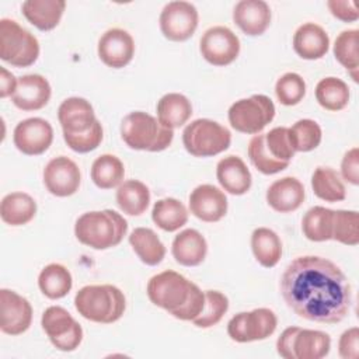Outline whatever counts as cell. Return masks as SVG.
Returning a JSON list of instances; mask_svg holds the SVG:
<instances>
[{"mask_svg":"<svg viewBox=\"0 0 359 359\" xmlns=\"http://www.w3.org/2000/svg\"><path fill=\"white\" fill-rule=\"evenodd\" d=\"M280 293L294 314L320 324L341 323L352 303L345 273L332 261L317 255L297 257L286 266Z\"/></svg>","mask_w":359,"mask_h":359,"instance_id":"obj_1","label":"cell"},{"mask_svg":"<svg viewBox=\"0 0 359 359\" xmlns=\"http://www.w3.org/2000/svg\"><path fill=\"white\" fill-rule=\"evenodd\" d=\"M147 296L154 306L182 321H192L205 306V292L184 275L171 269L150 278Z\"/></svg>","mask_w":359,"mask_h":359,"instance_id":"obj_2","label":"cell"},{"mask_svg":"<svg viewBox=\"0 0 359 359\" xmlns=\"http://www.w3.org/2000/svg\"><path fill=\"white\" fill-rule=\"evenodd\" d=\"M126 231L128 222L111 209L86 212L74 224L76 238L94 250H108L118 245Z\"/></svg>","mask_w":359,"mask_h":359,"instance_id":"obj_3","label":"cell"},{"mask_svg":"<svg viewBox=\"0 0 359 359\" xmlns=\"http://www.w3.org/2000/svg\"><path fill=\"white\" fill-rule=\"evenodd\" d=\"M74 307L86 320L112 324L123 316L126 300L114 285H87L76 293Z\"/></svg>","mask_w":359,"mask_h":359,"instance_id":"obj_4","label":"cell"},{"mask_svg":"<svg viewBox=\"0 0 359 359\" xmlns=\"http://www.w3.org/2000/svg\"><path fill=\"white\" fill-rule=\"evenodd\" d=\"M122 140L133 150L161 151L174 137V130L143 111L129 112L121 123Z\"/></svg>","mask_w":359,"mask_h":359,"instance_id":"obj_5","label":"cell"},{"mask_svg":"<svg viewBox=\"0 0 359 359\" xmlns=\"http://www.w3.org/2000/svg\"><path fill=\"white\" fill-rule=\"evenodd\" d=\"M182 143L185 150L194 157H212L229 149L231 133L216 121L199 118L185 126Z\"/></svg>","mask_w":359,"mask_h":359,"instance_id":"obj_6","label":"cell"},{"mask_svg":"<svg viewBox=\"0 0 359 359\" xmlns=\"http://www.w3.org/2000/svg\"><path fill=\"white\" fill-rule=\"evenodd\" d=\"M39 56V42L34 34L10 18L0 20V57L14 67H28Z\"/></svg>","mask_w":359,"mask_h":359,"instance_id":"obj_7","label":"cell"},{"mask_svg":"<svg viewBox=\"0 0 359 359\" xmlns=\"http://www.w3.org/2000/svg\"><path fill=\"white\" fill-rule=\"evenodd\" d=\"M233 129L247 135H258L275 116L272 100L264 94H254L231 104L227 112Z\"/></svg>","mask_w":359,"mask_h":359,"instance_id":"obj_8","label":"cell"},{"mask_svg":"<svg viewBox=\"0 0 359 359\" xmlns=\"http://www.w3.org/2000/svg\"><path fill=\"white\" fill-rule=\"evenodd\" d=\"M41 325L52 345L63 352H72L83 341V328L72 314L60 307H48L41 318Z\"/></svg>","mask_w":359,"mask_h":359,"instance_id":"obj_9","label":"cell"},{"mask_svg":"<svg viewBox=\"0 0 359 359\" xmlns=\"http://www.w3.org/2000/svg\"><path fill=\"white\" fill-rule=\"evenodd\" d=\"M276 325V314L271 309L261 307L252 311H241L231 317L227 324V334L240 344L262 341L275 332Z\"/></svg>","mask_w":359,"mask_h":359,"instance_id":"obj_10","label":"cell"},{"mask_svg":"<svg viewBox=\"0 0 359 359\" xmlns=\"http://www.w3.org/2000/svg\"><path fill=\"white\" fill-rule=\"evenodd\" d=\"M198 10L188 1H170L160 14V29L163 35L174 42L189 39L198 27Z\"/></svg>","mask_w":359,"mask_h":359,"instance_id":"obj_11","label":"cell"},{"mask_svg":"<svg viewBox=\"0 0 359 359\" xmlns=\"http://www.w3.org/2000/svg\"><path fill=\"white\" fill-rule=\"evenodd\" d=\"M199 50L210 65L227 66L240 53V39L230 28L216 25L203 32L199 41Z\"/></svg>","mask_w":359,"mask_h":359,"instance_id":"obj_12","label":"cell"},{"mask_svg":"<svg viewBox=\"0 0 359 359\" xmlns=\"http://www.w3.org/2000/svg\"><path fill=\"white\" fill-rule=\"evenodd\" d=\"M14 146L27 156L45 153L53 142V129L42 118H27L17 123L13 132Z\"/></svg>","mask_w":359,"mask_h":359,"instance_id":"obj_13","label":"cell"},{"mask_svg":"<svg viewBox=\"0 0 359 359\" xmlns=\"http://www.w3.org/2000/svg\"><path fill=\"white\" fill-rule=\"evenodd\" d=\"M32 321L31 303L10 289L0 290V330L7 335L25 332Z\"/></svg>","mask_w":359,"mask_h":359,"instance_id":"obj_14","label":"cell"},{"mask_svg":"<svg viewBox=\"0 0 359 359\" xmlns=\"http://www.w3.org/2000/svg\"><path fill=\"white\" fill-rule=\"evenodd\" d=\"M81 182L79 165L66 156L52 158L43 168V184L55 196H70L77 192Z\"/></svg>","mask_w":359,"mask_h":359,"instance_id":"obj_15","label":"cell"},{"mask_svg":"<svg viewBox=\"0 0 359 359\" xmlns=\"http://www.w3.org/2000/svg\"><path fill=\"white\" fill-rule=\"evenodd\" d=\"M98 56L104 65L112 69L125 67L135 55L132 35L122 28L105 31L98 41Z\"/></svg>","mask_w":359,"mask_h":359,"instance_id":"obj_16","label":"cell"},{"mask_svg":"<svg viewBox=\"0 0 359 359\" xmlns=\"http://www.w3.org/2000/svg\"><path fill=\"white\" fill-rule=\"evenodd\" d=\"M189 210L202 222L215 223L227 213V198L222 189L210 184L198 185L189 195Z\"/></svg>","mask_w":359,"mask_h":359,"instance_id":"obj_17","label":"cell"},{"mask_svg":"<svg viewBox=\"0 0 359 359\" xmlns=\"http://www.w3.org/2000/svg\"><path fill=\"white\" fill-rule=\"evenodd\" d=\"M50 94V84L43 76L25 74L18 77L11 101L21 111H36L49 102Z\"/></svg>","mask_w":359,"mask_h":359,"instance_id":"obj_18","label":"cell"},{"mask_svg":"<svg viewBox=\"0 0 359 359\" xmlns=\"http://www.w3.org/2000/svg\"><path fill=\"white\" fill-rule=\"evenodd\" d=\"M63 135H77L88 130L97 121L91 104L81 97L66 98L57 109Z\"/></svg>","mask_w":359,"mask_h":359,"instance_id":"obj_19","label":"cell"},{"mask_svg":"<svg viewBox=\"0 0 359 359\" xmlns=\"http://www.w3.org/2000/svg\"><path fill=\"white\" fill-rule=\"evenodd\" d=\"M233 20L247 35H262L271 24V8L264 0H241L234 6Z\"/></svg>","mask_w":359,"mask_h":359,"instance_id":"obj_20","label":"cell"},{"mask_svg":"<svg viewBox=\"0 0 359 359\" xmlns=\"http://www.w3.org/2000/svg\"><path fill=\"white\" fill-rule=\"evenodd\" d=\"M303 184L294 177H283L273 181L266 189L268 205L279 213H289L299 209L304 201Z\"/></svg>","mask_w":359,"mask_h":359,"instance_id":"obj_21","label":"cell"},{"mask_svg":"<svg viewBox=\"0 0 359 359\" xmlns=\"http://www.w3.org/2000/svg\"><path fill=\"white\" fill-rule=\"evenodd\" d=\"M216 177L222 188L231 195H244L251 188L252 177L238 156H226L216 165Z\"/></svg>","mask_w":359,"mask_h":359,"instance_id":"obj_22","label":"cell"},{"mask_svg":"<svg viewBox=\"0 0 359 359\" xmlns=\"http://www.w3.org/2000/svg\"><path fill=\"white\" fill-rule=\"evenodd\" d=\"M328 48L330 36L318 24L306 22L293 35V49L302 59H321L328 52Z\"/></svg>","mask_w":359,"mask_h":359,"instance_id":"obj_23","label":"cell"},{"mask_svg":"<svg viewBox=\"0 0 359 359\" xmlns=\"http://www.w3.org/2000/svg\"><path fill=\"white\" fill-rule=\"evenodd\" d=\"M331 338L327 332L293 327L292 355L293 359H321L328 355Z\"/></svg>","mask_w":359,"mask_h":359,"instance_id":"obj_24","label":"cell"},{"mask_svg":"<svg viewBox=\"0 0 359 359\" xmlns=\"http://www.w3.org/2000/svg\"><path fill=\"white\" fill-rule=\"evenodd\" d=\"M171 252L180 265L198 266L206 258L208 243L198 230L185 229L172 240Z\"/></svg>","mask_w":359,"mask_h":359,"instance_id":"obj_25","label":"cell"},{"mask_svg":"<svg viewBox=\"0 0 359 359\" xmlns=\"http://www.w3.org/2000/svg\"><path fill=\"white\" fill-rule=\"evenodd\" d=\"M66 8L65 0H27L21 10L25 18L41 31L53 29Z\"/></svg>","mask_w":359,"mask_h":359,"instance_id":"obj_26","label":"cell"},{"mask_svg":"<svg viewBox=\"0 0 359 359\" xmlns=\"http://www.w3.org/2000/svg\"><path fill=\"white\" fill-rule=\"evenodd\" d=\"M36 213L35 199L25 192L7 194L0 203V216L6 224L22 226L29 223Z\"/></svg>","mask_w":359,"mask_h":359,"instance_id":"obj_27","label":"cell"},{"mask_svg":"<svg viewBox=\"0 0 359 359\" xmlns=\"http://www.w3.org/2000/svg\"><path fill=\"white\" fill-rule=\"evenodd\" d=\"M157 119L167 128L175 129L188 122L192 115L191 101L180 93L164 94L157 102Z\"/></svg>","mask_w":359,"mask_h":359,"instance_id":"obj_28","label":"cell"},{"mask_svg":"<svg viewBox=\"0 0 359 359\" xmlns=\"http://www.w3.org/2000/svg\"><path fill=\"white\" fill-rule=\"evenodd\" d=\"M129 244L140 261L149 266L158 265L165 257V247L151 229L136 227L129 236Z\"/></svg>","mask_w":359,"mask_h":359,"instance_id":"obj_29","label":"cell"},{"mask_svg":"<svg viewBox=\"0 0 359 359\" xmlns=\"http://www.w3.org/2000/svg\"><path fill=\"white\" fill-rule=\"evenodd\" d=\"M116 203L129 216H140L150 203V191L139 180H126L116 189Z\"/></svg>","mask_w":359,"mask_h":359,"instance_id":"obj_30","label":"cell"},{"mask_svg":"<svg viewBox=\"0 0 359 359\" xmlns=\"http://www.w3.org/2000/svg\"><path fill=\"white\" fill-rule=\"evenodd\" d=\"M251 250L264 268H272L282 257V241L273 230L258 227L251 234Z\"/></svg>","mask_w":359,"mask_h":359,"instance_id":"obj_31","label":"cell"},{"mask_svg":"<svg viewBox=\"0 0 359 359\" xmlns=\"http://www.w3.org/2000/svg\"><path fill=\"white\" fill-rule=\"evenodd\" d=\"M153 222L164 231H175L188 222L185 205L175 198L158 199L151 209Z\"/></svg>","mask_w":359,"mask_h":359,"instance_id":"obj_32","label":"cell"},{"mask_svg":"<svg viewBox=\"0 0 359 359\" xmlns=\"http://www.w3.org/2000/svg\"><path fill=\"white\" fill-rule=\"evenodd\" d=\"M334 210L324 206L310 208L302 219V230L307 240L321 243L332 240Z\"/></svg>","mask_w":359,"mask_h":359,"instance_id":"obj_33","label":"cell"},{"mask_svg":"<svg viewBox=\"0 0 359 359\" xmlns=\"http://www.w3.org/2000/svg\"><path fill=\"white\" fill-rule=\"evenodd\" d=\"M311 188L317 198L325 202H341L346 189L339 174L331 167H317L311 175Z\"/></svg>","mask_w":359,"mask_h":359,"instance_id":"obj_34","label":"cell"},{"mask_svg":"<svg viewBox=\"0 0 359 359\" xmlns=\"http://www.w3.org/2000/svg\"><path fill=\"white\" fill-rule=\"evenodd\" d=\"M38 286L48 299H62L73 286L72 273L60 264H49L41 271L38 276Z\"/></svg>","mask_w":359,"mask_h":359,"instance_id":"obj_35","label":"cell"},{"mask_svg":"<svg viewBox=\"0 0 359 359\" xmlns=\"http://www.w3.org/2000/svg\"><path fill=\"white\" fill-rule=\"evenodd\" d=\"M123 175V163L114 154H101L91 165V180L101 189H112L119 187Z\"/></svg>","mask_w":359,"mask_h":359,"instance_id":"obj_36","label":"cell"},{"mask_svg":"<svg viewBox=\"0 0 359 359\" xmlns=\"http://www.w3.org/2000/svg\"><path fill=\"white\" fill-rule=\"evenodd\" d=\"M316 100L327 111H341L349 102L348 84L332 76L321 79L316 86Z\"/></svg>","mask_w":359,"mask_h":359,"instance_id":"obj_37","label":"cell"},{"mask_svg":"<svg viewBox=\"0 0 359 359\" xmlns=\"http://www.w3.org/2000/svg\"><path fill=\"white\" fill-rule=\"evenodd\" d=\"M358 38H359L358 29H345L337 36L334 43L335 59L351 73L355 83H358V69H359Z\"/></svg>","mask_w":359,"mask_h":359,"instance_id":"obj_38","label":"cell"},{"mask_svg":"<svg viewBox=\"0 0 359 359\" xmlns=\"http://www.w3.org/2000/svg\"><path fill=\"white\" fill-rule=\"evenodd\" d=\"M248 157L252 163V165L261 171L262 174L271 175V174H276L282 170H285L289 163H283L279 161L276 158L272 157V154L268 151L266 144H265V136L258 133L255 135L250 143H248Z\"/></svg>","mask_w":359,"mask_h":359,"instance_id":"obj_39","label":"cell"},{"mask_svg":"<svg viewBox=\"0 0 359 359\" xmlns=\"http://www.w3.org/2000/svg\"><path fill=\"white\" fill-rule=\"evenodd\" d=\"M229 310V299L219 290L205 292V306L192 323L199 328H210L216 325Z\"/></svg>","mask_w":359,"mask_h":359,"instance_id":"obj_40","label":"cell"},{"mask_svg":"<svg viewBox=\"0 0 359 359\" xmlns=\"http://www.w3.org/2000/svg\"><path fill=\"white\" fill-rule=\"evenodd\" d=\"M290 139L294 147V151H311L320 143L323 132L320 125L313 119H300L292 128H289Z\"/></svg>","mask_w":359,"mask_h":359,"instance_id":"obj_41","label":"cell"},{"mask_svg":"<svg viewBox=\"0 0 359 359\" xmlns=\"http://www.w3.org/2000/svg\"><path fill=\"white\" fill-rule=\"evenodd\" d=\"M359 216L356 210H334L332 240L345 245H356L359 243Z\"/></svg>","mask_w":359,"mask_h":359,"instance_id":"obj_42","label":"cell"},{"mask_svg":"<svg viewBox=\"0 0 359 359\" xmlns=\"http://www.w3.org/2000/svg\"><path fill=\"white\" fill-rule=\"evenodd\" d=\"M275 94L282 105H296L306 94V83L297 73L289 72L280 76L275 84Z\"/></svg>","mask_w":359,"mask_h":359,"instance_id":"obj_43","label":"cell"},{"mask_svg":"<svg viewBox=\"0 0 359 359\" xmlns=\"http://www.w3.org/2000/svg\"><path fill=\"white\" fill-rule=\"evenodd\" d=\"M264 136L266 149L272 154V157L283 163H290L296 151L290 139L289 128L276 126L271 129L268 133H264Z\"/></svg>","mask_w":359,"mask_h":359,"instance_id":"obj_44","label":"cell"},{"mask_svg":"<svg viewBox=\"0 0 359 359\" xmlns=\"http://www.w3.org/2000/svg\"><path fill=\"white\" fill-rule=\"evenodd\" d=\"M104 132H102V126L100 123V121L97 119L94 122V125L83 132V133H77V135H63V139L66 142V144L76 153H88L95 150L101 140H102Z\"/></svg>","mask_w":359,"mask_h":359,"instance_id":"obj_45","label":"cell"},{"mask_svg":"<svg viewBox=\"0 0 359 359\" xmlns=\"http://www.w3.org/2000/svg\"><path fill=\"white\" fill-rule=\"evenodd\" d=\"M338 353L342 359H356L359 355V328L351 327L338 341Z\"/></svg>","mask_w":359,"mask_h":359,"instance_id":"obj_46","label":"cell"},{"mask_svg":"<svg viewBox=\"0 0 359 359\" xmlns=\"http://www.w3.org/2000/svg\"><path fill=\"white\" fill-rule=\"evenodd\" d=\"M341 175L346 182L352 185H359V149L358 147H352L345 153L341 161Z\"/></svg>","mask_w":359,"mask_h":359,"instance_id":"obj_47","label":"cell"},{"mask_svg":"<svg viewBox=\"0 0 359 359\" xmlns=\"http://www.w3.org/2000/svg\"><path fill=\"white\" fill-rule=\"evenodd\" d=\"M327 7L335 18L344 22H353L359 18V11L352 0H328Z\"/></svg>","mask_w":359,"mask_h":359,"instance_id":"obj_48","label":"cell"},{"mask_svg":"<svg viewBox=\"0 0 359 359\" xmlns=\"http://www.w3.org/2000/svg\"><path fill=\"white\" fill-rule=\"evenodd\" d=\"M18 79L14 77L13 73H10L6 67H0V97H11L17 88Z\"/></svg>","mask_w":359,"mask_h":359,"instance_id":"obj_49","label":"cell"}]
</instances>
